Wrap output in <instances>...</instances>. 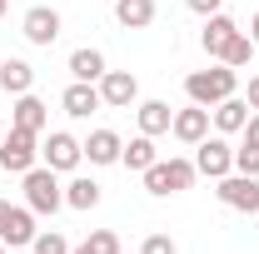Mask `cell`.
<instances>
[{
    "label": "cell",
    "instance_id": "obj_1",
    "mask_svg": "<svg viewBox=\"0 0 259 254\" xmlns=\"http://www.w3.org/2000/svg\"><path fill=\"white\" fill-rule=\"evenodd\" d=\"M185 95H190V105L214 110L220 100L239 95V70H229L225 60L214 65V70H194V75H185Z\"/></svg>",
    "mask_w": 259,
    "mask_h": 254
},
{
    "label": "cell",
    "instance_id": "obj_2",
    "mask_svg": "<svg viewBox=\"0 0 259 254\" xmlns=\"http://www.w3.org/2000/svg\"><path fill=\"white\" fill-rule=\"evenodd\" d=\"M194 159H185V155H169V159H155L150 170H145V190L155 194V199H164V194H185L194 185Z\"/></svg>",
    "mask_w": 259,
    "mask_h": 254
},
{
    "label": "cell",
    "instance_id": "obj_3",
    "mask_svg": "<svg viewBox=\"0 0 259 254\" xmlns=\"http://www.w3.org/2000/svg\"><path fill=\"white\" fill-rule=\"evenodd\" d=\"M25 204H30L35 215H55V209L65 204V185L55 180V170H50V164L25 170Z\"/></svg>",
    "mask_w": 259,
    "mask_h": 254
},
{
    "label": "cell",
    "instance_id": "obj_4",
    "mask_svg": "<svg viewBox=\"0 0 259 254\" xmlns=\"http://www.w3.org/2000/svg\"><path fill=\"white\" fill-rule=\"evenodd\" d=\"M35 159H40V135H30V130H5L0 135V170H10V175H25V170H35Z\"/></svg>",
    "mask_w": 259,
    "mask_h": 254
},
{
    "label": "cell",
    "instance_id": "obj_5",
    "mask_svg": "<svg viewBox=\"0 0 259 254\" xmlns=\"http://www.w3.org/2000/svg\"><path fill=\"white\" fill-rule=\"evenodd\" d=\"M220 185V204L225 209H234V215H259V175H225V180H214Z\"/></svg>",
    "mask_w": 259,
    "mask_h": 254
},
{
    "label": "cell",
    "instance_id": "obj_6",
    "mask_svg": "<svg viewBox=\"0 0 259 254\" xmlns=\"http://www.w3.org/2000/svg\"><path fill=\"white\" fill-rule=\"evenodd\" d=\"M194 170H199L204 180H225V175H234V145H229L225 135H204V140L194 145Z\"/></svg>",
    "mask_w": 259,
    "mask_h": 254
},
{
    "label": "cell",
    "instance_id": "obj_7",
    "mask_svg": "<svg viewBox=\"0 0 259 254\" xmlns=\"http://www.w3.org/2000/svg\"><path fill=\"white\" fill-rule=\"evenodd\" d=\"M40 155H45V164H50L55 175H70V170H80V159H85V145H80L75 135L55 130V135L40 145Z\"/></svg>",
    "mask_w": 259,
    "mask_h": 254
},
{
    "label": "cell",
    "instance_id": "obj_8",
    "mask_svg": "<svg viewBox=\"0 0 259 254\" xmlns=\"http://www.w3.org/2000/svg\"><path fill=\"white\" fill-rule=\"evenodd\" d=\"M100 100H105L110 110H130V105L140 100V80H135L130 70H105V75H100Z\"/></svg>",
    "mask_w": 259,
    "mask_h": 254
},
{
    "label": "cell",
    "instance_id": "obj_9",
    "mask_svg": "<svg viewBox=\"0 0 259 254\" xmlns=\"http://www.w3.org/2000/svg\"><path fill=\"white\" fill-rule=\"evenodd\" d=\"M35 234H40V229H35V209L30 204H25V209L10 204V209H5V224H0V244H5V249H25Z\"/></svg>",
    "mask_w": 259,
    "mask_h": 254
},
{
    "label": "cell",
    "instance_id": "obj_10",
    "mask_svg": "<svg viewBox=\"0 0 259 254\" xmlns=\"http://www.w3.org/2000/svg\"><path fill=\"white\" fill-rule=\"evenodd\" d=\"M20 30H25L30 45H55V40H60V15H55L50 5H35V10H25Z\"/></svg>",
    "mask_w": 259,
    "mask_h": 254
},
{
    "label": "cell",
    "instance_id": "obj_11",
    "mask_svg": "<svg viewBox=\"0 0 259 254\" xmlns=\"http://www.w3.org/2000/svg\"><path fill=\"white\" fill-rule=\"evenodd\" d=\"M249 105H244V95H229V100H220L214 110H209V125L220 130V135H239V130L249 125Z\"/></svg>",
    "mask_w": 259,
    "mask_h": 254
},
{
    "label": "cell",
    "instance_id": "obj_12",
    "mask_svg": "<svg viewBox=\"0 0 259 254\" xmlns=\"http://www.w3.org/2000/svg\"><path fill=\"white\" fill-rule=\"evenodd\" d=\"M169 135H175L180 145H199V140L209 135V110H204V105L175 110V125H169Z\"/></svg>",
    "mask_w": 259,
    "mask_h": 254
},
{
    "label": "cell",
    "instance_id": "obj_13",
    "mask_svg": "<svg viewBox=\"0 0 259 254\" xmlns=\"http://www.w3.org/2000/svg\"><path fill=\"white\" fill-rule=\"evenodd\" d=\"M234 35H239V25H234V20H229L225 10H220V15H204L199 45H204V55H214V60H220V55H225V45L234 40Z\"/></svg>",
    "mask_w": 259,
    "mask_h": 254
},
{
    "label": "cell",
    "instance_id": "obj_14",
    "mask_svg": "<svg viewBox=\"0 0 259 254\" xmlns=\"http://www.w3.org/2000/svg\"><path fill=\"white\" fill-rule=\"evenodd\" d=\"M60 105H65V115H70V120H90V115H95L105 100H100V85H85V80H75V85L60 95Z\"/></svg>",
    "mask_w": 259,
    "mask_h": 254
},
{
    "label": "cell",
    "instance_id": "obj_15",
    "mask_svg": "<svg viewBox=\"0 0 259 254\" xmlns=\"http://www.w3.org/2000/svg\"><path fill=\"white\" fill-rule=\"evenodd\" d=\"M135 120H140V135H169L175 110H169L164 100H140V105H135Z\"/></svg>",
    "mask_w": 259,
    "mask_h": 254
},
{
    "label": "cell",
    "instance_id": "obj_16",
    "mask_svg": "<svg viewBox=\"0 0 259 254\" xmlns=\"http://www.w3.org/2000/svg\"><path fill=\"white\" fill-rule=\"evenodd\" d=\"M120 150H125V140L115 130H90V140H85V159L90 164H120Z\"/></svg>",
    "mask_w": 259,
    "mask_h": 254
},
{
    "label": "cell",
    "instance_id": "obj_17",
    "mask_svg": "<svg viewBox=\"0 0 259 254\" xmlns=\"http://www.w3.org/2000/svg\"><path fill=\"white\" fill-rule=\"evenodd\" d=\"M10 125H15V130H30V135H45V125H50V110H45V100L20 95V100H15V115H10Z\"/></svg>",
    "mask_w": 259,
    "mask_h": 254
},
{
    "label": "cell",
    "instance_id": "obj_18",
    "mask_svg": "<svg viewBox=\"0 0 259 254\" xmlns=\"http://www.w3.org/2000/svg\"><path fill=\"white\" fill-rule=\"evenodd\" d=\"M155 159H160V150H155V135H135L125 150H120V164H125V170H135V175H145Z\"/></svg>",
    "mask_w": 259,
    "mask_h": 254
},
{
    "label": "cell",
    "instance_id": "obj_19",
    "mask_svg": "<svg viewBox=\"0 0 259 254\" xmlns=\"http://www.w3.org/2000/svg\"><path fill=\"white\" fill-rule=\"evenodd\" d=\"M70 75L85 80V85H100V75H105V55H100L95 45H80V50L70 55Z\"/></svg>",
    "mask_w": 259,
    "mask_h": 254
},
{
    "label": "cell",
    "instance_id": "obj_20",
    "mask_svg": "<svg viewBox=\"0 0 259 254\" xmlns=\"http://www.w3.org/2000/svg\"><path fill=\"white\" fill-rule=\"evenodd\" d=\"M155 0H115V20L125 25V30H145L150 20H155Z\"/></svg>",
    "mask_w": 259,
    "mask_h": 254
},
{
    "label": "cell",
    "instance_id": "obj_21",
    "mask_svg": "<svg viewBox=\"0 0 259 254\" xmlns=\"http://www.w3.org/2000/svg\"><path fill=\"white\" fill-rule=\"evenodd\" d=\"M35 85V70L25 60H0V90L5 95H30Z\"/></svg>",
    "mask_w": 259,
    "mask_h": 254
},
{
    "label": "cell",
    "instance_id": "obj_22",
    "mask_svg": "<svg viewBox=\"0 0 259 254\" xmlns=\"http://www.w3.org/2000/svg\"><path fill=\"white\" fill-rule=\"evenodd\" d=\"M65 204H70V209H95L100 204V185L90 175H75V180L65 185Z\"/></svg>",
    "mask_w": 259,
    "mask_h": 254
},
{
    "label": "cell",
    "instance_id": "obj_23",
    "mask_svg": "<svg viewBox=\"0 0 259 254\" xmlns=\"http://www.w3.org/2000/svg\"><path fill=\"white\" fill-rule=\"evenodd\" d=\"M254 50H259V45L249 40V30H239V35H234V40L225 45V55H220V60H225L229 70H239V65H249V60H254Z\"/></svg>",
    "mask_w": 259,
    "mask_h": 254
},
{
    "label": "cell",
    "instance_id": "obj_24",
    "mask_svg": "<svg viewBox=\"0 0 259 254\" xmlns=\"http://www.w3.org/2000/svg\"><path fill=\"white\" fill-rule=\"evenodd\" d=\"M30 254H70V244H65V234H55V229H40L30 239Z\"/></svg>",
    "mask_w": 259,
    "mask_h": 254
},
{
    "label": "cell",
    "instance_id": "obj_25",
    "mask_svg": "<svg viewBox=\"0 0 259 254\" xmlns=\"http://www.w3.org/2000/svg\"><path fill=\"white\" fill-rule=\"evenodd\" d=\"M234 170H239V175H259V145L239 140V145H234Z\"/></svg>",
    "mask_w": 259,
    "mask_h": 254
},
{
    "label": "cell",
    "instance_id": "obj_26",
    "mask_svg": "<svg viewBox=\"0 0 259 254\" xmlns=\"http://www.w3.org/2000/svg\"><path fill=\"white\" fill-rule=\"evenodd\" d=\"M95 254H120V234L115 229H90V239H85Z\"/></svg>",
    "mask_w": 259,
    "mask_h": 254
},
{
    "label": "cell",
    "instance_id": "obj_27",
    "mask_svg": "<svg viewBox=\"0 0 259 254\" xmlns=\"http://www.w3.org/2000/svg\"><path fill=\"white\" fill-rule=\"evenodd\" d=\"M140 254H180V244H175L169 234H145V244H140Z\"/></svg>",
    "mask_w": 259,
    "mask_h": 254
},
{
    "label": "cell",
    "instance_id": "obj_28",
    "mask_svg": "<svg viewBox=\"0 0 259 254\" xmlns=\"http://www.w3.org/2000/svg\"><path fill=\"white\" fill-rule=\"evenodd\" d=\"M185 5H190L194 15H220V5H225V0H185Z\"/></svg>",
    "mask_w": 259,
    "mask_h": 254
},
{
    "label": "cell",
    "instance_id": "obj_29",
    "mask_svg": "<svg viewBox=\"0 0 259 254\" xmlns=\"http://www.w3.org/2000/svg\"><path fill=\"white\" fill-rule=\"evenodd\" d=\"M239 135H244V140H249V145H259V110H254V115H249V125L239 130Z\"/></svg>",
    "mask_w": 259,
    "mask_h": 254
},
{
    "label": "cell",
    "instance_id": "obj_30",
    "mask_svg": "<svg viewBox=\"0 0 259 254\" xmlns=\"http://www.w3.org/2000/svg\"><path fill=\"white\" fill-rule=\"evenodd\" d=\"M244 105H249V110H259V75L249 80V90H244Z\"/></svg>",
    "mask_w": 259,
    "mask_h": 254
},
{
    "label": "cell",
    "instance_id": "obj_31",
    "mask_svg": "<svg viewBox=\"0 0 259 254\" xmlns=\"http://www.w3.org/2000/svg\"><path fill=\"white\" fill-rule=\"evenodd\" d=\"M249 40L259 45V10H254V20H249Z\"/></svg>",
    "mask_w": 259,
    "mask_h": 254
},
{
    "label": "cell",
    "instance_id": "obj_32",
    "mask_svg": "<svg viewBox=\"0 0 259 254\" xmlns=\"http://www.w3.org/2000/svg\"><path fill=\"white\" fill-rule=\"evenodd\" d=\"M5 209H10V199H0V224H5Z\"/></svg>",
    "mask_w": 259,
    "mask_h": 254
},
{
    "label": "cell",
    "instance_id": "obj_33",
    "mask_svg": "<svg viewBox=\"0 0 259 254\" xmlns=\"http://www.w3.org/2000/svg\"><path fill=\"white\" fill-rule=\"evenodd\" d=\"M70 254H95V249H90V244H80V249H70Z\"/></svg>",
    "mask_w": 259,
    "mask_h": 254
},
{
    "label": "cell",
    "instance_id": "obj_34",
    "mask_svg": "<svg viewBox=\"0 0 259 254\" xmlns=\"http://www.w3.org/2000/svg\"><path fill=\"white\" fill-rule=\"evenodd\" d=\"M5 5H10V0H0V15H5Z\"/></svg>",
    "mask_w": 259,
    "mask_h": 254
},
{
    "label": "cell",
    "instance_id": "obj_35",
    "mask_svg": "<svg viewBox=\"0 0 259 254\" xmlns=\"http://www.w3.org/2000/svg\"><path fill=\"white\" fill-rule=\"evenodd\" d=\"M0 254H10V249H5V244H0Z\"/></svg>",
    "mask_w": 259,
    "mask_h": 254
},
{
    "label": "cell",
    "instance_id": "obj_36",
    "mask_svg": "<svg viewBox=\"0 0 259 254\" xmlns=\"http://www.w3.org/2000/svg\"><path fill=\"white\" fill-rule=\"evenodd\" d=\"M10 254H25V249H10Z\"/></svg>",
    "mask_w": 259,
    "mask_h": 254
},
{
    "label": "cell",
    "instance_id": "obj_37",
    "mask_svg": "<svg viewBox=\"0 0 259 254\" xmlns=\"http://www.w3.org/2000/svg\"><path fill=\"white\" fill-rule=\"evenodd\" d=\"M0 135H5V130H0Z\"/></svg>",
    "mask_w": 259,
    "mask_h": 254
}]
</instances>
